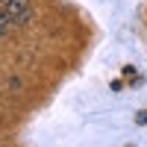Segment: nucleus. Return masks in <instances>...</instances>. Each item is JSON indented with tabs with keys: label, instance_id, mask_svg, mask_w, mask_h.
<instances>
[{
	"label": "nucleus",
	"instance_id": "1",
	"mask_svg": "<svg viewBox=\"0 0 147 147\" xmlns=\"http://www.w3.org/2000/svg\"><path fill=\"white\" fill-rule=\"evenodd\" d=\"M0 6L9 12V18L15 27H27L32 21V9H30V0H0Z\"/></svg>",
	"mask_w": 147,
	"mask_h": 147
}]
</instances>
